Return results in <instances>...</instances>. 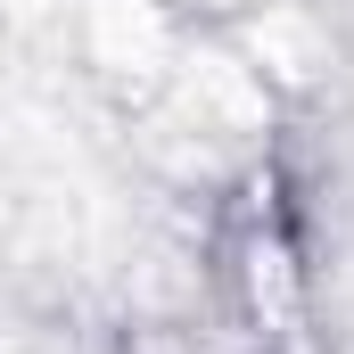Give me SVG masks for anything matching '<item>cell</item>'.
<instances>
[{"label":"cell","instance_id":"1","mask_svg":"<svg viewBox=\"0 0 354 354\" xmlns=\"http://www.w3.org/2000/svg\"><path fill=\"white\" fill-rule=\"evenodd\" d=\"M223 280L231 305L248 313L264 354H297L305 322V239H297V198L280 174H248L223 206Z\"/></svg>","mask_w":354,"mask_h":354}]
</instances>
